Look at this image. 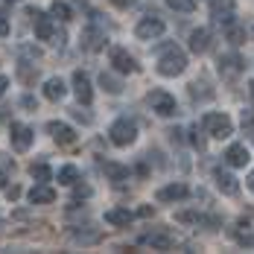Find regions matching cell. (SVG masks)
I'll use <instances>...</instances> for the list:
<instances>
[{
  "mask_svg": "<svg viewBox=\"0 0 254 254\" xmlns=\"http://www.w3.org/2000/svg\"><path fill=\"white\" fill-rule=\"evenodd\" d=\"M32 26H35V35H38L41 41H47L53 47H64L67 35L56 26V18H47L44 12H32Z\"/></svg>",
  "mask_w": 254,
  "mask_h": 254,
  "instance_id": "1",
  "label": "cell"
},
{
  "mask_svg": "<svg viewBox=\"0 0 254 254\" xmlns=\"http://www.w3.org/2000/svg\"><path fill=\"white\" fill-rule=\"evenodd\" d=\"M204 131L210 134V137H219V140H225L234 134V123H231L228 114H219V111H210V114H204L202 120Z\"/></svg>",
  "mask_w": 254,
  "mask_h": 254,
  "instance_id": "2",
  "label": "cell"
},
{
  "mask_svg": "<svg viewBox=\"0 0 254 254\" xmlns=\"http://www.w3.org/2000/svg\"><path fill=\"white\" fill-rule=\"evenodd\" d=\"M184 67H187V56L181 50H167L161 59H158V73L161 76H178V73H184Z\"/></svg>",
  "mask_w": 254,
  "mask_h": 254,
  "instance_id": "3",
  "label": "cell"
},
{
  "mask_svg": "<svg viewBox=\"0 0 254 254\" xmlns=\"http://www.w3.org/2000/svg\"><path fill=\"white\" fill-rule=\"evenodd\" d=\"M111 143L114 146H131L134 140H137V126H134V120H128V117H120L114 126H111Z\"/></svg>",
  "mask_w": 254,
  "mask_h": 254,
  "instance_id": "4",
  "label": "cell"
},
{
  "mask_svg": "<svg viewBox=\"0 0 254 254\" xmlns=\"http://www.w3.org/2000/svg\"><path fill=\"white\" fill-rule=\"evenodd\" d=\"M9 140H12L15 152H26L32 146V140H35V131L29 126H24V123H12L9 126Z\"/></svg>",
  "mask_w": 254,
  "mask_h": 254,
  "instance_id": "5",
  "label": "cell"
},
{
  "mask_svg": "<svg viewBox=\"0 0 254 254\" xmlns=\"http://www.w3.org/2000/svg\"><path fill=\"white\" fill-rule=\"evenodd\" d=\"M149 105H152L155 114H161V117H173L176 114V97L167 94V91H152L149 94Z\"/></svg>",
  "mask_w": 254,
  "mask_h": 254,
  "instance_id": "6",
  "label": "cell"
},
{
  "mask_svg": "<svg viewBox=\"0 0 254 254\" xmlns=\"http://www.w3.org/2000/svg\"><path fill=\"white\" fill-rule=\"evenodd\" d=\"M216 70H219V76H222V79L240 76V73H243V59H240L237 53H225V56H219Z\"/></svg>",
  "mask_w": 254,
  "mask_h": 254,
  "instance_id": "7",
  "label": "cell"
},
{
  "mask_svg": "<svg viewBox=\"0 0 254 254\" xmlns=\"http://www.w3.org/2000/svg\"><path fill=\"white\" fill-rule=\"evenodd\" d=\"M164 21L161 18H143L140 24L134 26V35L140 38V41H152V38H158V35H164Z\"/></svg>",
  "mask_w": 254,
  "mask_h": 254,
  "instance_id": "8",
  "label": "cell"
},
{
  "mask_svg": "<svg viewBox=\"0 0 254 254\" xmlns=\"http://www.w3.org/2000/svg\"><path fill=\"white\" fill-rule=\"evenodd\" d=\"M105 41H108V38H105V29H102V26H85V29H82V47L88 53L102 50Z\"/></svg>",
  "mask_w": 254,
  "mask_h": 254,
  "instance_id": "9",
  "label": "cell"
},
{
  "mask_svg": "<svg viewBox=\"0 0 254 254\" xmlns=\"http://www.w3.org/2000/svg\"><path fill=\"white\" fill-rule=\"evenodd\" d=\"M108 59H111V64H114L117 73H134V70H137L134 59H131L123 47H111V50H108Z\"/></svg>",
  "mask_w": 254,
  "mask_h": 254,
  "instance_id": "10",
  "label": "cell"
},
{
  "mask_svg": "<svg viewBox=\"0 0 254 254\" xmlns=\"http://www.w3.org/2000/svg\"><path fill=\"white\" fill-rule=\"evenodd\" d=\"M47 131H50L53 140L62 143V146H70V143L76 140V131L67 126V123H59V120H50V123H47Z\"/></svg>",
  "mask_w": 254,
  "mask_h": 254,
  "instance_id": "11",
  "label": "cell"
},
{
  "mask_svg": "<svg viewBox=\"0 0 254 254\" xmlns=\"http://www.w3.org/2000/svg\"><path fill=\"white\" fill-rule=\"evenodd\" d=\"M140 243H143V246H152L155 252H170V249L176 246V237L167 234V231H152V234H146Z\"/></svg>",
  "mask_w": 254,
  "mask_h": 254,
  "instance_id": "12",
  "label": "cell"
},
{
  "mask_svg": "<svg viewBox=\"0 0 254 254\" xmlns=\"http://www.w3.org/2000/svg\"><path fill=\"white\" fill-rule=\"evenodd\" d=\"M73 94H76V100L82 102V105H88V102L94 100V88H91L88 73H82V70L73 73Z\"/></svg>",
  "mask_w": 254,
  "mask_h": 254,
  "instance_id": "13",
  "label": "cell"
},
{
  "mask_svg": "<svg viewBox=\"0 0 254 254\" xmlns=\"http://www.w3.org/2000/svg\"><path fill=\"white\" fill-rule=\"evenodd\" d=\"M207 50H210V29H204V26L193 29V32H190V53L202 56V53H207Z\"/></svg>",
  "mask_w": 254,
  "mask_h": 254,
  "instance_id": "14",
  "label": "cell"
},
{
  "mask_svg": "<svg viewBox=\"0 0 254 254\" xmlns=\"http://www.w3.org/2000/svg\"><path fill=\"white\" fill-rule=\"evenodd\" d=\"M225 161H228L231 167H246V164L252 161V155H249V146H246V143H231L228 152H225Z\"/></svg>",
  "mask_w": 254,
  "mask_h": 254,
  "instance_id": "15",
  "label": "cell"
},
{
  "mask_svg": "<svg viewBox=\"0 0 254 254\" xmlns=\"http://www.w3.org/2000/svg\"><path fill=\"white\" fill-rule=\"evenodd\" d=\"M210 15H213V21H219V24H231V21H234V3H231V0H213V3H210Z\"/></svg>",
  "mask_w": 254,
  "mask_h": 254,
  "instance_id": "16",
  "label": "cell"
},
{
  "mask_svg": "<svg viewBox=\"0 0 254 254\" xmlns=\"http://www.w3.org/2000/svg\"><path fill=\"white\" fill-rule=\"evenodd\" d=\"M213 181H216V187H219L225 196H237V193H240L237 178L231 176V173H225V170H216V173H213Z\"/></svg>",
  "mask_w": 254,
  "mask_h": 254,
  "instance_id": "17",
  "label": "cell"
},
{
  "mask_svg": "<svg viewBox=\"0 0 254 254\" xmlns=\"http://www.w3.org/2000/svg\"><path fill=\"white\" fill-rule=\"evenodd\" d=\"M29 202L32 204H50V202H56V190H53L50 184H35L32 190H29Z\"/></svg>",
  "mask_w": 254,
  "mask_h": 254,
  "instance_id": "18",
  "label": "cell"
},
{
  "mask_svg": "<svg viewBox=\"0 0 254 254\" xmlns=\"http://www.w3.org/2000/svg\"><path fill=\"white\" fill-rule=\"evenodd\" d=\"M131 219H134V213H131V210H126V207H111V210H105V222H108V225L126 228Z\"/></svg>",
  "mask_w": 254,
  "mask_h": 254,
  "instance_id": "19",
  "label": "cell"
},
{
  "mask_svg": "<svg viewBox=\"0 0 254 254\" xmlns=\"http://www.w3.org/2000/svg\"><path fill=\"white\" fill-rule=\"evenodd\" d=\"M190 190L184 187V184H167V187H161L158 190V202H178V199H184Z\"/></svg>",
  "mask_w": 254,
  "mask_h": 254,
  "instance_id": "20",
  "label": "cell"
},
{
  "mask_svg": "<svg viewBox=\"0 0 254 254\" xmlns=\"http://www.w3.org/2000/svg\"><path fill=\"white\" fill-rule=\"evenodd\" d=\"M64 94H67V88H64V82H62L59 76H53V79L44 82V97H47L50 102H59Z\"/></svg>",
  "mask_w": 254,
  "mask_h": 254,
  "instance_id": "21",
  "label": "cell"
},
{
  "mask_svg": "<svg viewBox=\"0 0 254 254\" xmlns=\"http://www.w3.org/2000/svg\"><path fill=\"white\" fill-rule=\"evenodd\" d=\"M102 170H105V176L111 178V181H126L128 178V167H120V164H114V161H105Z\"/></svg>",
  "mask_w": 254,
  "mask_h": 254,
  "instance_id": "22",
  "label": "cell"
},
{
  "mask_svg": "<svg viewBox=\"0 0 254 254\" xmlns=\"http://www.w3.org/2000/svg\"><path fill=\"white\" fill-rule=\"evenodd\" d=\"M59 184H64V187H73V184H76L79 181V170L76 167H73V164H67V167H62V170H59Z\"/></svg>",
  "mask_w": 254,
  "mask_h": 254,
  "instance_id": "23",
  "label": "cell"
},
{
  "mask_svg": "<svg viewBox=\"0 0 254 254\" xmlns=\"http://www.w3.org/2000/svg\"><path fill=\"white\" fill-rule=\"evenodd\" d=\"M50 15L56 18V21H62V24L73 18V12H70V6H67L64 0H56V3H53V6H50Z\"/></svg>",
  "mask_w": 254,
  "mask_h": 254,
  "instance_id": "24",
  "label": "cell"
},
{
  "mask_svg": "<svg viewBox=\"0 0 254 254\" xmlns=\"http://www.w3.org/2000/svg\"><path fill=\"white\" fill-rule=\"evenodd\" d=\"M100 85L108 91V94H120V91H123V82H120V76L105 73V70H102V76H100Z\"/></svg>",
  "mask_w": 254,
  "mask_h": 254,
  "instance_id": "25",
  "label": "cell"
},
{
  "mask_svg": "<svg viewBox=\"0 0 254 254\" xmlns=\"http://www.w3.org/2000/svg\"><path fill=\"white\" fill-rule=\"evenodd\" d=\"M29 176L35 178V181H41V184H47L53 178V170L47 164H32V167H29Z\"/></svg>",
  "mask_w": 254,
  "mask_h": 254,
  "instance_id": "26",
  "label": "cell"
},
{
  "mask_svg": "<svg viewBox=\"0 0 254 254\" xmlns=\"http://www.w3.org/2000/svg\"><path fill=\"white\" fill-rule=\"evenodd\" d=\"M225 35H228V41L237 47V44H246V26H237V24H228L225 29Z\"/></svg>",
  "mask_w": 254,
  "mask_h": 254,
  "instance_id": "27",
  "label": "cell"
},
{
  "mask_svg": "<svg viewBox=\"0 0 254 254\" xmlns=\"http://www.w3.org/2000/svg\"><path fill=\"white\" fill-rule=\"evenodd\" d=\"M167 6L176 9V12H193L196 9V0H167Z\"/></svg>",
  "mask_w": 254,
  "mask_h": 254,
  "instance_id": "28",
  "label": "cell"
},
{
  "mask_svg": "<svg viewBox=\"0 0 254 254\" xmlns=\"http://www.w3.org/2000/svg\"><path fill=\"white\" fill-rule=\"evenodd\" d=\"M18 53H21V59H29V62H38L41 59V50L38 47H29V44H21Z\"/></svg>",
  "mask_w": 254,
  "mask_h": 254,
  "instance_id": "29",
  "label": "cell"
},
{
  "mask_svg": "<svg viewBox=\"0 0 254 254\" xmlns=\"http://www.w3.org/2000/svg\"><path fill=\"white\" fill-rule=\"evenodd\" d=\"M190 143H193V146H196L199 152L204 149V137H202V128H199V126H193V128H190Z\"/></svg>",
  "mask_w": 254,
  "mask_h": 254,
  "instance_id": "30",
  "label": "cell"
},
{
  "mask_svg": "<svg viewBox=\"0 0 254 254\" xmlns=\"http://www.w3.org/2000/svg\"><path fill=\"white\" fill-rule=\"evenodd\" d=\"M88 196H91V187L88 184H76L73 187V199H88Z\"/></svg>",
  "mask_w": 254,
  "mask_h": 254,
  "instance_id": "31",
  "label": "cell"
},
{
  "mask_svg": "<svg viewBox=\"0 0 254 254\" xmlns=\"http://www.w3.org/2000/svg\"><path fill=\"white\" fill-rule=\"evenodd\" d=\"M3 35H9V18L0 12V38H3Z\"/></svg>",
  "mask_w": 254,
  "mask_h": 254,
  "instance_id": "32",
  "label": "cell"
},
{
  "mask_svg": "<svg viewBox=\"0 0 254 254\" xmlns=\"http://www.w3.org/2000/svg\"><path fill=\"white\" fill-rule=\"evenodd\" d=\"M111 3H114L117 9H128V6H134L137 0H111Z\"/></svg>",
  "mask_w": 254,
  "mask_h": 254,
  "instance_id": "33",
  "label": "cell"
},
{
  "mask_svg": "<svg viewBox=\"0 0 254 254\" xmlns=\"http://www.w3.org/2000/svg\"><path fill=\"white\" fill-rule=\"evenodd\" d=\"M6 196H9V199H18V196H21V187H9Z\"/></svg>",
  "mask_w": 254,
  "mask_h": 254,
  "instance_id": "34",
  "label": "cell"
},
{
  "mask_svg": "<svg viewBox=\"0 0 254 254\" xmlns=\"http://www.w3.org/2000/svg\"><path fill=\"white\" fill-rule=\"evenodd\" d=\"M6 88H9V79H6V76H3V73H0V97L6 94Z\"/></svg>",
  "mask_w": 254,
  "mask_h": 254,
  "instance_id": "35",
  "label": "cell"
},
{
  "mask_svg": "<svg viewBox=\"0 0 254 254\" xmlns=\"http://www.w3.org/2000/svg\"><path fill=\"white\" fill-rule=\"evenodd\" d=\"M3 187H6V173L0 170V190H3Z\"/></svg>",
  "mask_w": 254,
  "mask_h": 254,
  "instance_id": "36",
  "label": "cell"
},
{
  "mask_svg": "<svg viewBox=\"0 0 254 254\" xmlns=\"http://www.w3.org/2000/svg\"><path fill=\"white\" fill-rule=\"evenodd\" d=\"M249 190H252V193H254V173H252V176H249Z\"/></svg>",
  "mask_w": 254,
  "mask_h": 254,
  "instance_id": "37",
  "label": "cell"
},
{
  "mask_svg": "<svg viewBox=\"0 0 254 254\" xmlns=\"http://www.w3.org/2000/svg\"><path fill=\"white\" fill-rule=\"evenodd\" d=\"M249 91H252V97H254V79H252V82H249Z\"/></svg>",
  "mask_w": 254,
  "mask_h": 254,
  "instance_id": "38",
  "label": "cell"
},
{
  "mask_svg": "<svg viewBox=\"0 0 254 254\" xmlns=\"http://www.w3.org/2000/svg\"><path fill=\"white\" fill-rule=\"evenodd\" d=\"M252 38H254V29H252Z\"/></svg>",
  "mask_w": 254,
  "mask_h": 254,
  "instance_id": "39",
  "label": "cell"
}]
</instances>
